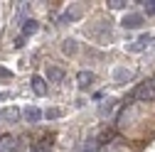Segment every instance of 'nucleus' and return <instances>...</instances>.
I'll list each match as a JSON object with an SVG mask.
<instances>
[{"instance_id":"12","label":"nucleus","mask_w":155,"mask_h":152,"mask_svg":"<svg viewBox=\"0 0 155 152\" xmlns=\"http://www.w3.org/2000/svg\"><path fill=\"white\" fill-rule=\"evenodd\" d=\"M96 150H99V142H96L94 138H89L84 142V147H81V152H96Z\"/></svg>"},{"instance_id":"13","label":"nucleus","mask_w":155,"mask_h":152,"mask_svg":"<svg viewBox=\"0 0 155 152\" xmlns=\"http://www.w3.org/2000/svg\"><path fill=\"white\" fill-rule=\"evenodd\" d=\"M74 44H76L74 40H64V42H62V49H64V54H74V52H76V47H74Z\"/></svg>"},{"instance_id":"15","label":"nucleus","mask_w":155,"mask_h":152,"mask_svg":"<svg viewBox=\"0 0 155 152\" xmlns=\"http://www.w3.org/2000/svg\"><path fill=\"white\" fill-rule=\"evenodd\" d=\"M111 10H123L126 8V0H108V3H106Z\"/></svg>"},{"instance_id":"14","label":"nucleus","mask_w":155,"mask_h":152,"mask_svg":"<svg viewBox=\"0 0 155 152\" xmlns=\"http://www.w3.org/2000/svg\"><path fill=\"white\" fill-rule=\"evenodd\" d=\"M140 5L145 8V15H155V0H143Z\"/></svg>"},{"instance_id":"17","label":"nucleus","mask_w":155,"mask_h":152,"mask_svg":"<svg viewBox=\"0 0 155 152\" xmlns=\"http://www.w3.org/2000/svg\"><path fill=\"white\" fill-rule=\"evenodd\" d=\"M42 116H47V118H59V108H49L47 113H42Z\"/></svg>"},{"instance_id":"10","label":"nucleus","mask_w":155,"mask_h":152,"mask_svg":"<svg viewBox=\"0 0 155 152\" xmlns=\"http://www.w3.org/2000/svg\"><path fill=\"white\" fill-rule=\"evenodd\" d=\"M37 30H40V25H37L35 20H25V22H22V37H30V34H35Z\"/></svg>"},{"instance_id":"9","label":"nucleus","mask_w":155,"mask_h":152,"mask_svg":"<svg viewBox=\"0 0 155 152\" xmlns=\"http://www.w3.org/2000/svg\"><path fill=\"white\" fill-rule=\"evenodd\" d=\"M113 79L118 81V84H126L128 79H133V71H130V69H116V71H113Z\"/></svg>"},{"instance_id":"1","label":"nucleus","mask_w":155,"mask_h":152,"mask_svg":"<svg viewBox=\"0 0 155 152\" xmlns=\"http://www.w3.org/2000/svg\"><path fill=\"white\" fill-rule=\"evenodd\" d=\"M133 98H138V101H143V103H148V101H155V84H153V81H145V84H140L138 88L133 91Z\"/></svg>"},{"instance_id":"18","label":"nucleus","mask_w":155,"mask_h":152,"mask_svg":"<svg viewBox=\"0 0 155 152\" xmlns=\"http://www.w3.org/2000/svg\"><path fill=\"white\" fill-rule=\"evenodd\" d=\"M32 152H49V150H47V142H40V145H35V147H32Z\"/></svg>"},{"instance_id":"16","label":"nucleus","mask_w":155,"mask_h":152,"mask_svg":"<svg viewBox=\"0 0 155 152\" xmlns=\"http://www.w3.org/2000/svg\"><path fill=\"white\" fill-rule=\"evenodd\" d=\"M111 110H113V101H106V103L99 108V116H108Z\"/></svg>"},{"instance_id":"7","label":"nucleus","mask_w":155,"mask_h":152,"mask_svg":"<svg viewBox=\"0 0 155 152\" xmlns=\"http://www.w3.org/2000/svg\"><path fill=\"white\" fill-rule=\"evenodd\" d=\"M76 81H79V88H89L94 84V74L91 71H81L79 76H76Z\"/></svg>"},{"instance_id":"4","label":"nucleus","mask_w":155,"mask_h":152,"mask_svg":"<svg viewBox=\"0 0 155 152\" xmlns=\"http://www.w3.org/2000/svg\"><path fill=\"white\" fill-rule=\"evenodd\" d=\"M150 42H153V37H150V34H143L140 40H135V42H133V44H128L126 49H128V52H143Z\"/></svg>"},{"instance_id":"20","label":"nucleus","mask_w":155,"mask_h":152,"mask_svg":"<svg viewBox=\"0 0 155 152\" xmlns=\"http://www.w3.org/2000/svg\"><path fill=\"white\" fill-rule=\"evenodd\" d=\"M153 84H155V79H153Z\"/></svg>"},{"instance_id":"11","label":"nucleus","mask_w":155,"mask_h":152,"mask_svg":"<svg viewBox=\"0 0 155 152\" xmlns=\"http://www.w3.org/2000/svg\"><path fill=\"white\" fill-rule=\"evenodd\" d=\"M0 152H17L15 140L12 138H3V140H0Z\"/></svg>"},{"instance_id":"5","label":"nucleus","mask_w":155,"mask_h":152,"mask_svg":"<svg viewBox=\"0 0 155 152\" xmlns=\"http://www.w3.org/2000/svg\"><path fill=\"white\" fill-rule=\"evenodd\" d=\"M22 116H25L27 123H40V120H42V110H40V108H35V106H30V108L22 110Z\"/></svg>"},{"instance_id":"8","label":"nucleus","mask_w":155,"mask_h":152,"mask_svg":"<svg viewBox=\"0 0 155 152\" xmlns=\"http://www.w3.org/2000/svg\"><path fill=\"white\" fill-rule=\"evenodd\" d=\"M0 118L8 120V123H15L17 118H20V110L17 108H5V110H0Z\"/></svg>"},{"instance_id":"3","label":"nucleus","mask_w":155,"mask_h":152,"mask_svg":"<svg viewBox=\"0 0 155 152\" xmlns=\"http://www.w3.org/2000/svg\"><path fill=\"white\" fill-rule=\"evenodd\" d=\"M30 84H32V91L37 93V96H47V81L42 79V76H32Z\"/></svg>"},{"instance_id":"6","label":"nucleus","mask_w":155,"mask_h":152,"mask_svg":"<svg viewBox=\"0 0 155 152\" xmlns=\"http://www.w3.org/2000/svg\"><path fill=\"white\" fill-rule=\"evenodd\" d=\"M47 81H54V84L64 81V71L57 69V66H49V69H47Z\"/></svg>"},{"instance_id":"19","label":"nucleus","mask_w":155,"mask_h":152,"mask_svg":"<svg viewBox=\"0 0 155 152\" xmlns=\"http://www.w3.org/2000/svg\"><path fill=\"white\" fill-rule=\"evenodd\" d=\"M0 79H12V74L8 69H0Z\"/></svg>"},{"instance_id":"2","label":"nucleus","mask_w":155,"mask_h":152,"mask_svg":"<svg viewBox=\"0 0 155 152\" xmlns=\"http://www.w3.org/2000/svg\"><path fill=\"white\" fill-rule=\"evenodd\" d=\"M121 25H123L126 30H138V27L143 25V15H138V12H130V15H126L123 20H121Z\"/></svg>"}]
</instances>
